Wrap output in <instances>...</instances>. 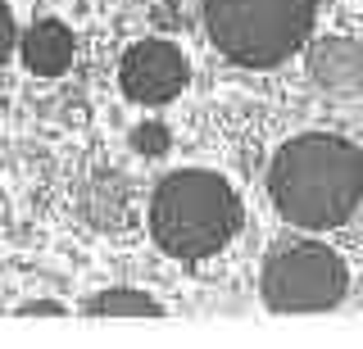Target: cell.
Listing matches in <instances>:
<instances>
[{
    "label": "cell",
    "mask_w": 363,
    "mask_h": 349,
    "mask_svg": "<svg viewBox=\"0 0 363 349\" xmlns=\"http://www.w3.org/2000/svg\"><path fill=\"white\" fill-rule=\"evenodd\" d=\"M18 41V28H14V14H9V5H0V64L9 59V50H14Z\"/></svg>",
    "instance_id": "9"
},
{
    "label": "cell",
    "mask_w": 363,
    "mask_h": 349,
    "mask_svg": "<svg viewBox=\"0 0 363 349\" xmlns=\"http://www.w3.org/2000/svg\"><path fill=\"white\" fill-rule=\"evenodd\" d=\"M18 313H23V318H32V313H64V309H60V304H45V299H37V304H23Z\"/></svg>",
    "instance_id": "10"
},
{
    "label": "cell",
    "mask_w": 363,
    "mask_h": 349,
    "mask_svg": "<svg viewBox=\"0 0 363 349\" xmlns=\"http://www.w3.org/2000/svg\"><path fill=\"white\" fill-rule=\"evenodd\" d=\"M86 313L91 318H159L164 304L150 299L145 290H132V286H113L105 295L86 299Z\"/></svg>",
    "instance_id": "7"
},
{
    "label": "cell",
    "mask_w": 363,
    "mask_h": 349,
    "mask_svg": "<svg viewBox=\"0 0 363 349\" xmlns=\"http://www.w3.org/2000/svg\"><path fill=\"white\" fill-rule=\"evenodd\" d=\"M23 64L37 77H60L73 64V32L60 18H37L23 32Z\"/></svg>",
    "instance_id": "6"
},
{
    "label": "cell",
    "mask_w": 363,
    "mask_h": 349,
    "mask_svg": "<svg viewBox=\"0 0 363 349\" xmlns=\"http://www.w3.org/2000/svg\"><path fill=\"white\" fill-rule=\"evenodd\" d=\"M132 145L141 154H164L168 150V127H159V122H141V127L132 132Z\"/></svg>",
    "instance_id": "8"
},
{
    "label": "cell",
    "mask_w": 363,
    "mask_h": 349,
    "mask_svg": "<svg viewBox=\"0 0 363 349\" xmlns=\"http://www.w3.org/2000/svg\"><path fill=\"white\" fill-rule=\"evenodd\" d=\"M209 41L241 69H277L313 32V0H204Z\"/></svg>",
    "instance_id": "3"
},
{
    "label": "cell",
    "mask_w": 363,
    "mask_h": 349,
    "mask_svg": "<svg viewBox=\"0 0 363 349\" xmlns=\"http://www.w3.org/2000/svg\"><path fill=\"white\" fill-rule=\"evenodd\" d=\"M264 304L272 313H327L345 299L350 268L318 241L281 245L264 263Z\"/></svg>",
    "instance_id": "4"
},
{
    "label": "cell",
    "mask_w": 363,
    "mask_h": 349,
    "mask_svg": "<svg viewBox=\"0 0 363 349\" xmlns=\"http://www.w3.org/2000/svg\"><path fill=\"white\" fill-rule=\"evenodd\" d=\"M268 195L281 218L304 231L340 227L363 200V150L336 132H304L277 150Z\"/></svg>",
    "instance_id": "1"
},
{
    "label": "cell",
    "mask_w": 363,
    "mask_h": 349,
    "mask_svg": "<svg viewBox=\"0 0 363 349\" xmlns=\"http://www.w3.org/2000/svg\"><path fill=\"white\" fill-rule=\"evenodd\" d=\"M241 227V200L218 173H173L164 177L150 200V231L159 250L173 258H209L218 254Z\"/></svg>",
    "instance_id": "2"
},
{
    "label": "cell",
    "mask_w": 363,
    "mask_h": 349,
    "mask_svg": "<svg viewBox=\"0 0 363 349\" xmlns=\"http://www.w3.org/2000/svg\"><path fill=\"white\" fill-rule=\"evenodd\" d=\"M186 77H191L186 55L173 41H155V37L136 41L118 64V82L136 105H168V100H177Z\"/></svg>",
    "instance_id": "5"
}]
</instances>
